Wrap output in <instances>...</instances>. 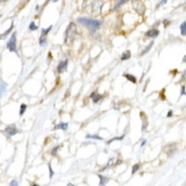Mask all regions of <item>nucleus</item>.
<instances>
[{"instance_id":"f257e3e1","label":"nucleus","mask_w":186,"mask_h":186,"mask_svg":"<svg viewBox=\"0 0 186 186\" xmlns=\"http://www.w3.org/2000/svg\"><path fill=\"white\" fill-rule=\"evenodd\" d=\"M79 22L82 25L86 26L87 28H89L92 31H97L102 25V21H98V19H92V18H79Z\"/></svg>"},{"instance_id":"f03ea898","label":"nucleus","mask_w":186,"mask_h":186,"mask_svg":"<svg viewBox=\"0 0 186 186\" xmlns=\"http://www.w3.org/2000/svg\"><path fill=\"white\" fill-rule=\"evenodd\" d=\"M76 33V28H75V23L71 22L70 25L68 26V28H67L66 32H65V42L68 41V39L72 38V37L75 35Z\"/></svg>"},{"instance_id":"7ed1b4c3","label":"nucleus","mask_w":186,"mask_h":186,"mask_svg":"<svg viewBox=\"0 0 186 186\" xmlns=\"http://www.w3.org/2000/svg\"><path fill=\"white\" fill-rule=\"evenodd\" d=\"M16 34L13 33L10 39H9V41L7 42V48L10 50L11 52H15L18 53V50H16Z\"/></svg>"},{"instance_id":"20e7f679","label":"nucleus","mask_w":186,"mask_h":186,"mask_svg":"<svg viewBox=\"0 0 186 186\" xmlns=\"http://www.w3.org/2000/svg\"><path fill=\"white\" fill-rule=\"evenodd\" d=\"M176 148H177L176 144H169L164 148V151L168 156H172L176 152Z\"/></svg>"},{"instance_id":"39448f33","label":"nucleus","mask_w":186,"mask_h":186,"mask_svg":"<svg viewBox=\"0 0 186 186\" xmlns=\"http://www.w3.org/2000/svg\"><path fill=\"white\" fill-rule=\"evenodd\" d=\"M67 64H68V60H67V59H65L64 61L59 63L58 67H57V69H58V72L59 73H62V72L65 71L66 68H67Z\"/></svg>"},{"instance_id":"423d86ee","label":"nucleus","mask_w":186,"mask_h":186,"mask_svg":"<svg viewBox=\"0 0 186 186\" xmlns=\"http://www.w3.org/2000/svg\"><path fill=\"white\" fill-rule=\"evenodd\" d=\"M5 132L7 133V135H9V136H12V135L18 133V129H16L15 125H10V126H8L5 129Z\"/></svg>"},{"instance_id":"0eeeda50","label":"nucleus","mask_w":186,"mask_h":186,"mask_svg":"<svg viewBox=\"0 0 186 186\" xmlns=\"http://www.w3.org/2000/svg\"><path fill=\"white\" fill-rule=\"evenodd\" d=\"M91 99L93 100L94 103H99L100 101L103 99V97H102V95L95 92V93H92V95H91Z\"/></svg>"},{"instance_id":"6e6552de","label":"nucleus","mask_w":186,"mask_h":186,"mask_svg":"<svg viewBox=\"0 0 186 186\" xmlns=\"http://www.w3.org/2000/svg\"><path fill=\"white\" fill-rule=\"evenodd\" d=\"M159 34H160V32H159L157 29H153V30H151V31H148L147 33V36L152 37V38H156V37L159 36Z\"/></svg>"},{"instance_id":"1a4fd4ad","label":"nucleus","mask_w":186,"mask_h":186,"mask_svg":"<svg viewBox=\"0 0 186 186\" xmlns=\"http://www.w3.org/2000/svg\"><path fill=\"white\" fill-rule=\"evenodd\" d=\"M5 91H6V83L0 79V99L3 96V94L5 93Z\"/></svg>"},{"instance_id":"9d476101","label":"nucleus","mask_w":186,"mask_h":186,"mask_svg":"<svg viewBox=\"0 0 186 186\" xmlns=\"http://www.w3.org/2000/svg\"><path fill=\"white\" fill-rule=\"evenodd\" d=\"M99 178H100V185H102V186L106 185L107 182L109 181V178L105 177L103 175H99Z\"/></svg>"},{"instance_id":"9b49d317","label":"nucleus","mask_w":186,"mask_h":186,"mask_svg":"<svg viewBox=\"0 0 186 186\" xmlns=\"http://www.w3.org/2000/svg\"><path fill=\"white\" fill-rule=\"evenodd\" d=\"M67 127H68V124L67 123H59L58 125L55 126L56 129H63V130H66Z\"/></svg>"},{"instance_id":"f8f14e48","label":"nucleus","mask_w":186,"mask_h":186,"mask_svg":"<svg viewBox=\"0 0 186 186\" xmlns=\"http://www.w3.org/2000/svg\"><path fill=\"white\" fill-rule=\"evenodd\" d=\"M131 57V54H130V52L129 51H126V52H124L123 54H122V56H121V60H127V59H129Z\"/></svg>"},{"instance_id":"ddd939ff","label":"nucleus","mask_w":186,"mask_h":186,"mask_svg":"<svg viewBox=\"0 0 186 186\" xmlns=\"http://www.w3.org/2000/svg\"><path fill=\"white\" fill-rule=\"evenodd\" d=\"M124 76L126 77L128 80H130L131 83H136V79H135V76L131 75V74H127V73H126V74H124Z\"/></svg>"},{"instance_id":"4468645a","label":"nucleus","mask_w":186,"mask_h":186,"mask_svg":"<svg viewBox=\"0 0 186 186\" xmlns=\"http://www.w3.org/2000/svg\"><path fill=\"white\" fill-rule=\"evenodd\" d=\"M87 138H94V140H103L102 137H101V136H99V135H97V134H94V135L87 134Z\"/></svg>"},{"instance_id":"2eb2a0df","label":"nucleus","mask_w":186,"mask_h":186,"mask_svg":"<svg viewBox=\"0 0 186 186\" xmlns=\"http://www.w3.org/2000/svg\"><path fill=\"white\" fill-rule=\"evenodd\" d=\"M185 26H186V22H182V25L180 26L182 36H185Z\"/></svg>"},{"instance_id":"dca6fc26","label":"nucleus","mask_w":186,"mask_h":186,"mask_svg":"<svg viewBox=\"0 0 186 186\" xmlns=\"http://www.w3.org/2000/svg\"><path fill=\"white\" fill-rule=\"evenodd\" d=\"M40 45H41V46H45L46 45V37L45 36L42 35V37L40 38Z\"/></svg>"},{"instance_id":"f3484780","label":"nucleus","mask_w":186,"mask_h":186,"mask_svg":"<svg viewBox=\"0 0 186 186\" xmlns=\"http://www.w3.org/2000/svg\"><path fill=\"white\" fill-rule=\"evenodd\" d=\"M26 108V104H22V106H21V110H19V115H22L23 113H25Z\"/></svg>"},{"instance_id":"a211bd4d","label":"nucleus","mask_w":186,"mask_h":186,"mask_svg":"<svg viewBox=\"0 0 186 186\" xmlns=\"http://www.w3.org/2000/svg\"><path fill=\"white\" fill-rule=\"evenodd\" d=\"M37 29H38V26L35 25V22H32L31 25H30V30H31V31H36Z\"/></svg>"},{"instance_id":"6ab92c4d","label":"nucleus","mask_w":186,"mask_h":186,"mask_svg":"<svg viewBox=\"0 0 186 186\" xmlns=\"http://www.w3.org/2000/svg\"><path fill=\"white\" fill-rule=\"evenodd\" d=\"M12 28H13V25H11V26H10V28H9L8 30H7V31H6L4 34H2V35L1 36H0V39H1V38H3V37H5L6 35H7V34H9V33H10V31H11V30H12Z\"/></svg>"},{"instance_id":"aec40b11","label":"nucleus","mask_w":186,"mask_h":186,"mask_svg":"<svg viewBox=\"0 0 186 186\" xmlns=\"http://www.w3.org/2000/svg\"><path fill=\"white\" fill-rule=\"evenodd\" d=\"M140 164H136V165H134L133 167H132V174H134L135 172H136L138 169H140Z\"/></svg>"},{"instance_id":"412c9836","label":"nucleus","mask_w":186,"mask_h":186,"mask_svg":"<svg viewBox=\"0 0 186 186\" xmlns=\"http://www.w3.org/2000/svg\"><path fill=\"white\" fill-rule=\"evenodd\" d=\"M60 148V145H57V147H55L53 148V150L51 151V154H52V156H56V154H57V151H58V148Z\"/></svg>"},{"instance_id":"4be33fe9","label":"nucleus","mask_w":186,"mask_h":186,"mask_svg":"<svg viewBox=\"0 0 186 186\" xmlns=\"http://www.w3.org/2000/svg\"><path fill=\"white\" fill-rule=\"evenodd\" d=\"M126 1H125V0H122V1H119V2H117V4L115 5V7H114V10H116V9L119 7V6L121 5V4H123V3H125Z\"/></svg>"},{"instance_id":"5701e85b","label":"nucleus","mask_w":186,"mask_h":186,"mask_svg":"<svg viewBox=\"0 0 186 186\" xmlns=\"http://www.w3.org/2000/svg\"><path fill=\"white\" fill-rule=\"evenodd\" d=\"M51 29H52V26H49V28L47 29L46 31H45V30H43V36H45V37H46V35L50 32V30H51Z\"/></svg>"},{"instance_id":"b1692460","label":"nucleus","mask_w":186,"mask_h":186,"mask_svg":"<svg viewBox=\"0 0 186 186\" xmlns=\"http://www.w3.org/2000/svg\"><path fill=\"white\" fill-rule=\"evenodd\" d=\"M153 44H154V43H153V42H152V43L150 44V45H148V46L147 47V48H145V50H144V51L143 52V54H145V53H147V52L148 51V50H150V49L152 48V46H153Z\"/></svg>"},{"instance_id":"393cba45","label":"nucleus","mask_w":186,"mask_h":186,"mask_svg":"<svg viewBox=\"0 0 186 186\" xmlns=\"http://www.w3.org/2000/svg\"><path fill=\"white\" fill-rule=\"evenodd\" d=\"M10 186H18V182L16 180H12L10 182Z\"/></svg>"},{"instance_id":"a878e982","label":"nucleus","mask_w":186,"mask_h":186,"mask_svg":"<svg viewBox=\"0 0 186 186\" xmlns=\"http://www.w3.org/2000/svg\"><path fill=\"white\" fill-rule=\"evenodd\" d=\"M49 171H50V178H52L53 175H54V172L52 171V168H51V166H50V165H49Z\"/></svg>"},{"instance_id":"bb28decb","label":"nucleus","mask_w":186,"mask_h":186,"mask_svg":"<svg viewBox=\"0 0 186 186\" xmlns=\"http://www.w3.org/2000/svg\"><path fill=\"white\" fill-rule=\"evenodd\" d=\"M181 95H185V87H182V90H181Z\"/></svg>"},{"instance_id":"cd10ccee","label":"nucleus","mask_w":186,"mask_h":186,"mask_svg":"<svg viewBox=\"0 0 186 186\" xmlns=\"http://www.w3.org/2000/svg\"><path fill=\"white\" fill-rule=\"evenodd\" d=\"M172 114H173V112H172V111H169V113H168V115H167V117H171V116H172Z\"/></svg>"},{"instance_id":"c85d7f7f","label":"nucleus","mask_w":186,"mask_h":186,"mask_svg":"<svg viewBox=\"0 0 186 186\" xmlns=\"http://www.w3.org/2000/svg\"><path fill=\"white\" fill-rule=\"evenodd\" d=\"M145 141H147L145 140H143V143H141V147H143V145H144V144H145Z\"/></svg>"},{"instance_id":"c756f323","label":"nucleus","mask_w":186,"mask_h":186,"mask_svg":"<svg viewBox=\"0 0 186 186\" xmlns=\"http://www.w3.org/2000/svg\"><path fill=\"white\" fill-rule=\"evenodd\" d=\"M32 186H39V185H38V184H33Z\"/></svg>"},{"instance_id":"7c9ffc66","label":"nucleus","mask_w":186,"mask_h":186,"mask_svg":"<svg viewBox=\"0 0 186 186\" xmlns=\"http://www.w3.org/2000/svg\"><path fill=\"white\" fill-rule=\"evenodd\" d=\"M68 186H73L72 184H68Z\"/></svg>"}]
</instances>
